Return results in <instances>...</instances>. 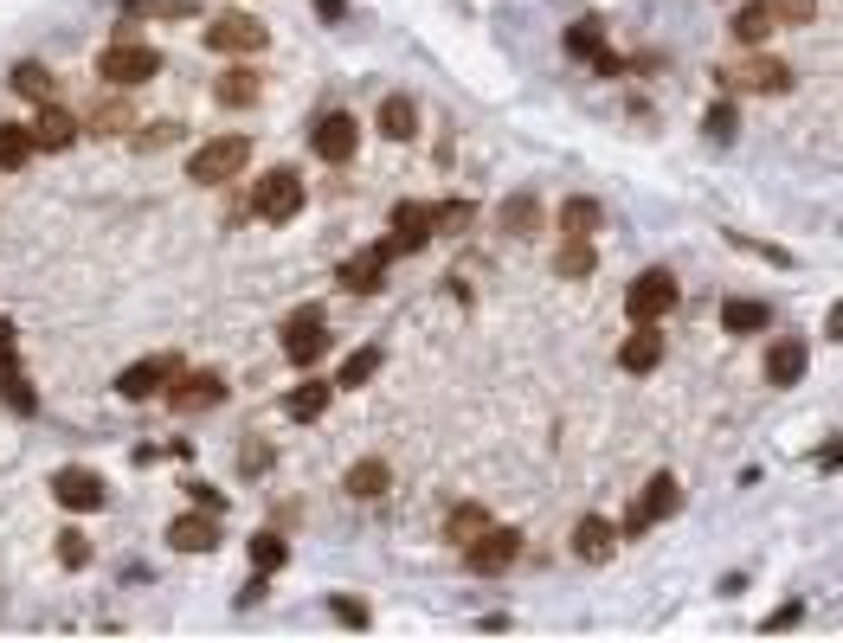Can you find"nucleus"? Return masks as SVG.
Returning <instances> with one entry per match:
<instances>
[{
	"mask_svg": "<svg viewBox=\"0 0 843 643\" xmlns=\"http://www.w3.org/2000/svg\"><path fill=\"white\" fill-rule=\"evenodd\" d=\"M245 161H252V143H245V136H212V143H200V148H194L187 174H194L200 187H219V181L245 174Z\"/></svg>",
	"mask_w": 843,
	"mask_h": 643,
	"instance_id": "f257e3e1",
	"label": "nucleus"
},
{
	"mask_svg": "<svg viewBox=\"0 0 843 643\" xmlns=\"http://www.w3.org/2000/svg\"><path fill=\"white\" fill-rule=\"evenodd\" d=\"M625 309H632L637 329H657V322L676 309V277H670V271H644V277L625 289Z\"/></svg>",
	"mask_w": 843,
	"mask_h": 643,
	"instance_id": "f03ea898",
	"label": "nucleus"
},
{
	"mask_svg": "<svg viewBox=\"0 0 843 643\" xmlns=\"http://www.w3.org/2000/svg\"><path fill=\"white\" fill-rule=\"evenodd\" d=\"M252 213L271 219V225L296 219V213H303V181H296L290 168H271V174H265V181L252 187Z\"/></svg>",
	"mask_w": 843,
	"mask_h": 643,
	"instance_id": "7ed1b4c3",
	"label": "nucleus"
},
{
	"mask_svg": "<svg viewBox=\"0 0 843 643\" xmlns=\"http://www.w3.org/2000/svg\"><path fill=\"white\" fill-rule=\"evenodd\" d=\"M515 554H522V534H515V528H496V521H490V528H484V534L464 547V567L484 572V579H496V572L515 567Z\"/></svg>",
	"mask_w": 843,
	"mask_h": 643,
	"instance_id": "20e7f679",
	"label": "nucleus"
},
{
	"mask_svg": "<svg viewBox=\"0 0 843 643\" xmlns=\"http://www.w3.org/2000/svg\"><path fill=\"white\" fill-rule=\"evenodd\" d=\"M676 502H683V490H676V477H670V470H657V477L644 483V496H637V508L625 515V534H650L657 521H670V515H676Z\"/></svg>",
	"mask_w": 843,
	"mask_h": 643,
	"instance_id": "39448f33",
	"label": "nucleus"
},
{
	"mask_svg": "<svg viewBox=\"0 0 843 643\" xmlns=\"http://www.w3.org/2000/svg\"><path fill=\"white\" fill-rule=\"evenodd\" d=\"M161 72V52H148V46H110L103 59H97V77H110V84H148V77Z\"/></svg>",
	"mask_w": 843,
	"mask_h": 643,
	"instance_id": "423d86ee",
	"label": "nucleus"
},
{
	"mask_svg": "<svg viewBox=\"0 0 843 643\" xmlns=\"http://www.w3.org/2000/svg\"><path fill=\"white\" fill-rule=\"evenodd\" d=\"M329 348V335H322V309H296L290 322H283V355L296 360V367H316Z\"/></svg>",
	"mask_w": 843,
	"mask_h": 643,
	"instance_id": "0eeeda50",
	"label": "nucleus"
},
{
	"mask_svg": "<svg viewBox=\"0 0 843 643\" xmlns=\"http://www.w3.org/2000/svg\"><path fill=\"white\" fill-rule=\"evenodd\" d=\"M265 26L258 20H245V13H225V20H212L207 26V46L212 52H265Z\"/></svg>",
	"mask_w": 843,
	"mask_h": 643,
	"instance_id": "6e6552de",
	"label": "nucleus"
},
{
	"mask_svg": "<svg viewBox=\"0 0 843 643\" xmlns=\"http://www.w3.org/2000/svg\"><path fill=\"white\" fill-rule=\"evenodd\" d=\"M354 136H361V129H354L349 110H329V116L316 123V136H309V143H316V154H322L329 168H342V161H354Z\"/></svg>",
	"mask_w": 843,
	"mask_h": 643,
	"instance_id": "1a4fd4ad",
	"label": "nucleus"
},
{
	"mask_svg": "<svg viewBox=\"0 0 843 643\" xmlns=\"http://www.w3.org/2000/svg\"><path fill=\"white\" fill-rule=\"evenodd\" d=\"M425 245H431V207L400 200V207H393V238H387V251L400 258V251H425Z\"/></svg>",
	"mask_w": 843,
	"mask_h": 643,
	"instance_id": "9d476101",
	"label": "nucleus"
},
{
	"mask_svg": "<svg viewBox=\"0 0 843 643\" xmlns=\"http://www.w3.org/2000/svg\"><path fill=\"white\" fill-rule=\"evenodd\" d=\"M52 496L65 502L71 515H90V508H103V477L71 463V470H59V477H52Z\"/></svg>",
	"mask_w": 843,
	"mask_h": 643,
	"instance_id": "9b49d317",
	"label": "nucleus"
},
{
	"mask_svg": "<svg viewBox=\"0 0 843 643\" xmlns=\"http://www.w3.org/2000/svg\"><path fill=\"white\" fill-rule=\"evenodd\" d=\"M387 264H393V251H387V245L354 251L349 264H342V289H354V296H374V289L387 284Z\"/></svg>",
	"mask_w": 843,
	"mask_h": 643,
	"instance_id": "f8f14e48",
	"label": "nucleus"
},
{
	"mask_svg": "<svg viewBox=\"0 0 843 643\" xmlns=\"http://www.w3.org/2000/svg\"><path fill=\"white\" fill-rule=\"evenodd\" d=\"M219 399H225V380H219V373H181V386L168 393V406L187 412V419H194V412H212Z\"/></svg>",
	"mask_w": 843,
	"mask_h": 643,
	"instance_id": "ddd939ff",
	"label": "nucleus"
},
{
	"mask_svg": "<svg viewBox=\"0 0 843 643\" xmlns=\"http://www.w3.org/2000/svg\"><path fill=\"white\" fill-rule=\"evenodd\" d=\"M174 373H181V360H174V355L136 360V367H130V373L117 380V393H123V399H148V393H161V386H168Z\"/></svg>",
	"mask_w": 843,
	"mask_h": 643,
	"instance_id": "4468645a",
	"label": "nucleus"
},
{
	"mask_svg": "<svg viewBox=\"0 0 843 643\" xmlns=\"http://www.w3.org/2000/svg\"><path fill=\"white\" fill-rule=\"evenodd\" d=\"M612 547H619V528H612L606 515H586V521L573 528V554H579L586 567H606V560H612Z\"/></svg>",
	"mask_w": 843,
	"mask_h": 643,
	"instance_id": "2eb2a0df",
	"label": "nucleus"
},
{
	"mask_svg": "<svg viewBox=\"0 0 843 643\" xmlns=\"http://www.w3.org/2000/svg\"><path fill=\"white\" fill-rule=\"evenodd\" d=\"M168 541L181 547V554H207V547H219V515H181L174 528H168Z\"/></svg>",
	"mask_w": 843,
	"mask_h": 643,
	"instance_id": "dca6fc26",
	"label": "nucleus"
},
{
	"mask_svg": "<svg viewBox=\"0 0 843 643\" xmlns=\"http://www.w3.org/2000/svg\"><path fill=\"white\" fill-rule=\"evenodd\" d=\"M805 360H811V348L785 335V342L767 348V380H773V386H798V380H805Z\"/></svg>",
	"mask_w": 843,
	"mask_h": 643,
	"instance_id": "f3484780",
	"label": "nucleus"
},
{
	"mask_svg": "<svg viewBox=\"0 0 843 643\" xmlns=\"http://www.w3.org/2000/svg\"><path fill=\"white\" fill-rule=\"evenodd\" d=\"M767 322H773V309L754 302V296H728V302H721V329H728V335H760Z\"/></svg>",
	"mask_w": 843,
	"mask_h": 643,
	"instance_id": "a211bd4d",
	"label": "nucleus"
},
{
	"mask_svg": "<svg viewBox=\"0 0 843 643\" xmlns=\"http://www.w3.org/2000/svg\"><path fill=\"white\" fill-rule=\"evenodd\" d=\"M728 84H741V90H792V72L779 65V59H754V65H741V72H728Z\"/></svg>",
	"mask_w": 843,
	"mask_h": 643,
	"instance_id": "6ab92c4d",
	"label": "nucleus"
},
{
	"mask_svg": "<svg viewBox=\"0 0 843 643\" xmlns=\"http://www.w3.org/2000/svg\"><path fill=\"white\" fill-rule=\"evenodd\" d=\"M212 90H219V103H225V110H245V103H258V90H265V84H258L252 65H232V72H219Z\"/></svg>",
	"mask_w": 843,
	"mask_h": 643,
	"instance_id": "aec40b11",
	"label": "nucleus"
},
{
	"mask_svg": "<svg viewBox=\"0 0 843 643\" xmlns=\"http://www.w3.org/2000/svg\"><path fill=\"white\" fill-rule=\"evenodd\" d=\"M33 129V148H71L77 143V116L65 110H39V123H26Z\"/></svg>",
	"mask_w": 843,
	"mask_h": 643,
	"instance_id": "412c9836",
	"label": "nucleus"
},
{
	"mask_svg": "<svg viewBox=\"0 0 843 643\" xmlns=\"http://www.w3.org/2000/svg\"><path fill=\"white\" fill-rule=\"evenodd\" d=\"M387 483H393V470H387L380 457H361V463L349 470V496H361V502L387 496Z\"/></svg>",
	"mask_w": 843,
	"mask_h": 643,
	"instance_id": "4be33fe9",
	"label": "nucleus"
},
{
	"mask_svg": "<svg viewBox=\"0 0 843 643\" xmlns=\"http://www.w3.org/2000/svg\"><path fill=\"white\" fill-rule=\"evenodd\" d=\"M657 360H663V335H650V329H637L632 342L619 348V367H625V373H650Z\"/></svg>",
	"mask_w": 843,
	"mask_h": 643,
	"instance_id": "5701e85b",
	"label": "nucleus"
},
{
	"mask_svg": "<svg viewBox=\"0 0 843 643\" xmlns=\"http://www.w3.org/2000/svg\"><path fill=\"white\" fill-rule=\"evenodd\" d=\"M773 26H779V20H773V0H747V7L734 13V33H741L747 46H760V39H767Z\"/></svg>",
	"mask_w": 843,
	"mask_h": 643,
	"instance_id": "b1692460",
	"label": "nucleus"
},
{
	"mask_svg": "<svg viewBox=\"0 0 843 643\" xmlns=\"http://www.w3.org/2000/svg\"><path fill=\"white\" fill-rule=\"evenodd\" d=\"M413 123H419V110H413V97H387V103H380V136H393V143H406V136H413Z\"/></svg>",
	"mask_w": 843,
	"mask_h": 643,
	"instance_id": "393cba45",
	"label": "nucleus"
},
{
	"mask_svg": "<svg viewBox=\"0 0 843 643\" xmlns=\"http://www.w3.org/2000/svg\"><path fill=\"white\" fill-rule=\"evenodd\" d=\"M322 406H329V386H322V380H303V386L283 399V412H290V419H303V425H309V419H322Z\"/></svg>",
	"mask_w": 843,
	"mask_h": 643,
	"instance_id": "a878e982",
	"label": "nucleus"
},
{
	"mask_svg": "<svg viewBox=\"0 0 843 643\" xmlns=\"http://www.w3.org/2000/svg\"><path fill=\"white\" fill-rule=\"evenodd\" d=\"M599 232V200H566L561 207V238H592Z\"/></svg>",
	"mask_w": 843,
	"mask_h": 643,
	"instance_id": "bb28decb",
	"label": "nucleus"
},
{
	"mask_svg": "<svg viewBox=\"0 0 843 643\" xmlns=\"http://www.w3.org/2000/svg\"><path fill=\"white\" fill-rule=\"evenodd\" d=\"M33 161V129L26 123H0V168H26Z\"/></svg>",
	"mask_w": 843,
	"mask_h": 643,
	"instance_id": "cd10ccee",
	"label": "nucleus"
},
{
	"mask_svg": "<svg viewBox=\"0 0 843 643\" xmlns=\"http://www.w3.org/2000/svg\"><path fill=\"white\" fill-rule=\"evenodd\" d=\"M484 528H490V515H484L477 502H464V508H451V521H444V534H451L457 547H471V541H477Z\"/></svg>",
	"mask_w": 843,
	"mask_h": 643,
	"instance_id": "c85d7f7f",
	"label": "nucleus"
},
{
	"mask_svg": "<svg viewBox=\"0 0 843 643\" xmlns=\"http://www.w3.org/2000/svg\"><path fill=\"white\" fill-rule=\"evenodd\" d=\"M535 225H541V207H535V194H515V200L502 207V232H515V238H535Z\"/></svg>",
	"mask_w": 843,
	"mask_h": 643,
	"instance_id": "c756f323",
	"label": "nucleus"
},
{
	"mask_svg": "<svg viewBox=\"0 0 843 643\" xmlns=\"http://www.w3.org/2000/svg\"><path fill=\"white\" fill-rule=\"evenodd\" d=\"M13 90L33 97V103H46V97H52V72H46V65H13Z\"/></svg>",
	"mask_w": 843,
	"mask_h": 643,
	"instance_id": "7c9ffc66",
	"label": "nucleus"
},
{
	"mask_svg": "<svg viewBox=\"0 0 843 643\" xmlns=\"http://www.w3.org/2000/svg\"><path fill=\"white\" fill-rule=\"evenodd\" d=\"M374 373H380V348H361V355L342 360V380H335V386H367Z\"/></svg>",
	"mask_w": 843,
	"mask_h": 643,
	"instance_id": "2f4dec72",
	"label": "nucleus"
},
{
	"mask_svg": "<svg viewBox=\"0 0 843 643\" xmlns=\"http://www.w3.org/2000/svg\"><path fill=\"white\" fill-rule=\"evenodd\" d=\"M561 277H592V238H566L561 245Z\"/></svg>",
	"mask_w": 843,
	"mask_h": 643,
	"instance_id": "473e14b6",
	"label": "nucleus"
},
{
	"mask_svg": "<svg viewBox=\"0 0 843 643\" xmlns=\"http://www.w3.org/2000/svg\"><path fill=\"white\" fill-rule=\"evenodd\" d=\"M283 560H290L283 534H258V541H252V567H258V572H278Z\"/></svg>",
	"mask_w": 843,
	"mask_h": 643,
	"instance_id": "72a5a7b5",
	"label": "nucleus"
},
{
	"mask_svg": "<svg viewBox=\"0 0 843 643\" xmlns=\"http://www.w3.org/2000/svg\"><path fill=\"white\" fill-rule=\"evenodd\" d=\"M566 52H573V59H599V52H606V46H599V26H592V20H579V26L566 33Z\"/></svg>",
	"mask_w": 843,
	"mask_h": 643,
	"instance_id": "f704fd0d",
	"label": "nucleus"
},
{
	"mask_svg": "<svg viewBox=\"0 0 843 643\" xmlns=\"http://www.w3.org/2000/svg\"><path fill=\"white\" fill-rule=\"evenodd\" d=\"M471 219H477L471 200H451V207H438V213H431V232H464Z\"/></svg>",
	"mask_w": 843,
	"mask_h": 643,
	"instance_id": "c9c22d12",
	"label": "nucleus"
},
{
	"mask_svg": "<svg viewBox=\"0 0 843 643\" xmlns=\"http://www.w3.org/2000/svg\"><path fill=\"white\" fill-rule=\"evenodd\" d=\"M123 13H130V20H142V13H161V20H187V0H130Z\"/></svg>",
	"mask_w": 843,
	"mask_h": 643,
	"instance_id": "e433bc0d",
	"label": "nucleus"
},
{
	"mask_svg": "<svg viewBox=\"0 0 843 643\" xmlns=\"http://www.w3.org/2000/svg\"><path fill=\"white\" fill-rule=\"evenodd\" d=\"M0 386H7V406H13V412H33V386L20 380V367H13V373H0Z\"/></svg>",
	"mask_w": 843,
	"mask_h": 643,
	"instance_id": "4c0bfd02",
	"label": "nucleus"
},
{
	"mask_svg": "<svg viewBox=\"0 0 843 643\" xmlns=\"http://www.w3.org/2000/svg\"><path fill=\"white\" fill-rule=\"evenodd\" d=\"M702 129L714 136V143H734V110H728V103H714V110L702 116Z\"/></svg>",
	"mask_w": 843,
	"mask_h": 643,
	"instance_id": "58836bf2",
	"label": "nucleus"
},
{
	"mask_svg": "<svg viewBox=\"0 0 843 643\" xmlns=\"http://www.w3.org/2000/svg\"><path fill=\"white\" fill-rule=\"evenodd\" d=\"M59 560H65V567H84V560H90L84 534H59Z\"/></svg>",
	"mask_w": 843,
	"mask_h": 643,
	"instance_id": "ea45409f",
	"label": "nucleus"
},
{
	"mask_svg": "<svg viewBox=\"0 0 843 643\" xmlns=\"http://www.w3.org/2000/svg\"><path fill=\"white\" fill-rule=\"evenodd\" d=\"M818 0H773V20H811Z\"/></svg>",
	"mask_w": 843,
	"mask_h": 643,
	"instance_id": "a19ab883",
	"label": "nucleus"
},
{
	"mask_svg": "<svg viewBox=\"0 0 843 643\" xmlns=\"http://www.w3.org/2000/svg\"><path fill=\"white\" fill-rule=\"evenodd\" d=\"M174 136H181V123H155V129H142L136 143H142V148H168Z\"/></svg>",
	"mask_w": 843,
	"mask_h": 643,
	"instance_id": "79ce46f5",
	"label": "nucleus"
},
{
	"mask_svg": "<svg viewBox=\"0 0 843 643\" xmlns=\"http://www.w3.org/2000/svg\"><path fill=\"white\" fill-rule=\"evenodd\" d=\"M265 463H271V450H265V444H245V450H239V470H245V477H252V470H265Z\"/></svg>",
	"mask_w": 843,
	"mask_h": 643,
	"instance_id": "37998d69",
	"label": "nucleus"
},
{
	"mask_svg": "<svg viewBox=\"0 0 843 643\" xmlns=\"http://www.w3.org/2000/svg\"><path fill=\"white\" fill-rule=\"evenodd\" d=\"M335 618H342V625H367V605H354V598H335Z\"/></svg>",
	"mask_w": 843,
	"mask_h": 643,
	"instance_id": "c03bdc74",
	"label": "nucleus"
},
{
	"mask_svg": "<svg viewBox=\"0 0 843 643\" xmlns=\"http://www.w3.org/2000/svg\"><path fill=\"white\" fill-rule=\"evenodd\" d=\"M316 13H322L329 26H342V20H349V0H316Z\"/></svg>",
	"mask_w": 843,
	"mask_h": 643,
	"instance_id": "a18cd8bd",
	"label": "nucleus"
},
{
	"mask_svg": "<svg viewBox=\"0 0 843 643\" xmlns=\"http://www.w3.org/2000/svg\"><path fill=\"white\" fill-rule=\"evenodd\" d=\"M258 598H265V572H252V579H245V592H239V605H258Z\"/></svg>",
	"mask_w": 843,
	"mask_h": 643,
	"instance_id": "49530a36",
	"label": "nucleus"
},
{
	"mask_svg": "<svg viewBox=\"0 0 843 643\" xmlns=\"http://www.w3.org/2000/svg\"><path fill=\"white\" fill-rule=\"evenodd\" d=\"M0 373H13V329L0 322Z\"/></svg>",
	"mask_w": 843,
	"mask_h": 643,
	"instance_id": "de8ad7c7",
	"label": "nucleus"
}]
</instances>
